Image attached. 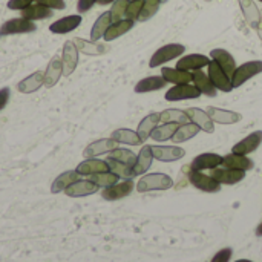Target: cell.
I'll return each instance as SVG.
<instances>
[{"label":"cell","instance_id":"cell-1","mask_svg":"<svg viewBox=\"0 0 262 262\" xmlns=\"http://www.w3.org/2000/svg\"><path fill=\"white\" fill-rule=\"evenodd\" d=\"M137 190L140 193H146V192H154V190H169L173 187V180L166 175V173H147L144 177L140 178V181L137 183Z\"/></svg>","mask_w":262,"mask_h":262},{"label":"cell","instance_id":"cell-2","mask_svg":"<svg viewBox=\"0 0 262 262\" xmlns=\"http://www.w3.org/2000/svg\"><path fill=\"white\" fill-rule=\"evenodd\" d=\"M186 52V46L181 43H169L161 46L160 49H157L154 52V55L150 57L149 66L150 68H158L167 61H172L178 57H183V54Z\"/></svg>","mask_w":262,"mask_h":262},{"label":"cell","instance_id":"cell-3","mask_svg":"<svg viewBox=\"0 0 262 262\" xmlns=\"http://www.w3.org/2000/svg\"><path fill=\"white\" fill-rule=\"evenodd\" d=\"M262 72V61L261 60H252V61H246L241 66H238L232 75V86L233 89L241 88L244 83H247L250 78L256 77L258 74Z\"/></svg>","mask_w":262,"mask_h":262},{"label":"cell","instance_id":"cell-4","mask_svg":"<svg viewBox=\"0 0 262 262\" xmlns=\"http://www.w3.org/2000/svg\"><path fill=\"white\" fill-rule=\"evenodd\" d=\"M187 178L190 181V184L193 187H196L198 190L201 192H207V193H216L221 190V184L213 180L210 175H206L203 172H198V170H189L187 173Z\"/></svg>","mask_w":262,"mask_h":262},{"label":"cell","instance_id":"cell-5","mask_svg":"<svg viewBox=\"0 0 262 262\" xmlns=\"http://www.w3.org/2000/svg\"><path fill=\"white\" fill-rule=\"evenodd\" d=\"M207 75L210 77L212 83L215 84V88L218 91H223V92H232L233 91V86H232V78L223 71V68L210 60L209 66H207Z\"/></svg>","mask_w":262,"mask_h":262},{"label":"cell","instance_id":"cell-6","mask_svg":"<svg viewBox=\"0 0 262 262\" xmlns=\"http://www.w3.org/2000/svg\"><path fill=\"white\" fill-rule=\"evenodd\" d=\"M201 97V92L190 83L187 84H173L166 92L167 101H183V100H196Z\"/></svg>","mask_w":262,"mask_h":262},{"label":"cell","instance_id":"cell-7","mask_svg":"<svg viewBox=\"0 0 262 262\" xmlns=\"http://www.w3.org/2000/svg\"><path fill=\"white\" fill-rule=\"evenodd\" d=\"M213 180H216L221 186H233L241 183L246 178V172L244 170H235V169H227V167H216L212 169L209 173Z\"/></svg>","mask_w":262,"mask_h":262},{"label":"cell","instance_id":"cell-8","mask_svg":"<svg viewBox=\"0 0 262 262\" xmlns=\"http://www.w3.org/2000/svg\"><path fill=\"white\" fill-rule=\"evenodd\" d=\"M35 29H37V26L31 20H26L23 17H20V18H11V20L5 21L0 26V35L26 34V32H34Z\"/></svg>","mask_w":262,"mask_h":262},{"label":"cell","instance_id":"cell-9","mask_svg":"<svg viewBox=\"0 0 262 262\" xmlns=\"http://www.w3.org/2000/svg\"><path fill=\"white\" fill-rule=\"evenodd\" d=\"M135 187V183L130 180H124L121 183H117L111 187H106L103 192H101V196L106 200V201H117V200H123L126 196H129L132 193Z\"/></svg>","mask_w":262,"mask_h":262},{"label":"cell","instance_id":"cell-10","mask_svg":"<svg viewBox=\"0 0 262 262\" xmlns=\"http://www.w3.org/2000/svg\"><path fill=\"white\" fill-rule=\"evenodd\" d=\"M152 155L155 160L163 163H173L184 158L186 150L183 147L175 146H152Z\"/></svg>","mask_w":262,"mask_h":262},{"label":"cell","instance_id":"cell-11","mask_svg":"<svg viewBox=\"0 0 262 262\" xmlns=\"http://www.w3.org/2000/svg\"><path fill=\"white\" fill-rule=\"evenodd\" d=\"M61 63H63V75L64 77H69L78 64V49L72 40H68L63 46Z\"/></svg>","mask_w":262,"mask_h":262},{"label":"cell","instance_id":"cell-12","mask_svg":"<svg viewBox=\"0 0 262 262\" xmlns=\"http://www.w3.org/2000/svg\"><path fill=\"white\" fill-rule=\"evenodd\" d=\"M186 114L189 115L190 121L195 123L203 132H206V134L215 132V121L210 118L207 111H203L200 107H189V109H186Z\"/></svg>","mask_w":262,"mask_h":262},{"label":"cell","instance_id":"cell-13","mask_svg":"<svg viewBox=\"0 0 262 262\" xmlns=\"http://www.w3.org/2000/svg\"><path fill=\"white\" fill-rule=\"evenodd\" d=\"M223 164V157L218 155V154H212V152H207V154H201L198 157H195L190 163V170H198V172H203V170H212V169H216Z\"/></svg>","mask_w":262,"mask_h":262},{"label":"cell","instance_id":"cell-14","mask_svg":"<svg viewBox=\"0 0 262 262\" xmlns=\"http://www.w3.org/2000/svg\"><path fill=\"white\" fill-rule=\"evenodd\" d=\"M262 144V130H255L250 135H247L246 138H243L239 143H236L232 147L233 154H239V155H250L253 154L259 146Z\"/></svg>","mask_w":262,"mask_h":262},{"label":"cell","instance_id":"cell-15","mask_svg":"<svg viewBox=\"0 0 262 262\" xmlns=\"http://www.w3.org/2000/svg\"><path fill=\"white\" fill-rule=\"evenodd\" d=\"M210 58L207 55L203 54H189V55H183L178 61H177V68L183 69V71H200L206 66H209Z\"/></svg>","mask_w":262,"mask_h":262},{"label":"cell","instance_id":"cell-16","mask_svg":"<svg viewBox=\"0 0 262 262\" xmlns=\"http://www.w3.org/2000/svg\"><path fill=\"white\" fill-rule=\"evenodd\" d=\"M192 81H193V86L206 97H210V98H215L218 95V89L215 88V84L212 83L210 77L207 74L203 72V69L200 71H193L192 72Z\"/></svg>","mask_w":262,"mask_h":262},{"label":"cell","instance_id":"cell-17","mask_svg":"<svg viewBox=\"0 0 262 262\" xmlns=\"http://www.w3.org/2000/svg\"><path fill=\"white\" fill-rule=\"evenodd\" d=\"M117 144L118 143L112 138H101V140H97V141L91 143L89 146H86V149L83 150V155H84V158H97L98 155L109 154L114 149H117Z\"/></svg>","mask_w":262,"mask_h":262},{"label":"cell","instance_id":"cell-18","mask_svg":"<svg viewBox=\"0 0 262 262\" xmlns=\"http://www.w3.org/2000/svg\"><path fill=\"white\" fill-rule=\"evenodd\" d=\"M210 60L216 61V63L223 68V71H224L230 78H232L235 69L238 68V66H236V61H235V58H233V55H232L229 51L221 49V48H216V49H212V51H210Z\"/></svg>","mask_w":262,"mask_h":262},{"label":"cell","instance_id":"cell-19","mask_svg":"<svg viewBox=\"0 0 262 262\" xmlns=\"http://www.w3.org/2000/svg\"><path fill=\"white\" fill-rule=\"evenodd\" d=\"M223 167L227 169H235V170H252L255 167V163L247 157V155H239V154H229L223 157Z\"/></svg>","mask_w":262,"mask_h":262},{"label":"cell","instance_id":"cell-20","mask_svg":"<svg viewBox=\"0 0 262 262\" xmlns=\"http://www.w3.org/2000/svg\"><path fill=\"white\" fill-rule=\"evenodd\" d=\"M98 186L95 183H92L91 180H78L75 183H72L66 190L64 193L68 196H72V198H80V196H88V195H94L98 192Z\"/></svg>","mask_w":262,"mask_h":262},{"label":"cell","instance_id":"cell-21","mask_svg":"<svg viewBox=\"0 0 262 262\" xmlns=\"http://www.w3.org/2000/svg\"><path fill=\"white\" fill-rule=\"evenodd\" d=\"M152 161H154V155H152V146L149 144H144L140 150V154L137 155V161L132 167V172H134V177H140V175H144L150 166H152Z\"/></svg>","mask_w":262,"mask_h":262},{"label":"cell","instance_id":"cell-22","mask_svg":"<svg viewBox=\"0 0 262 262\" xmlns=\"http://www.w3.org/2000/svg\"><path fill=\"white\" fill-rule=\"evenodd\" d=\"M206 111L210 115V118L220 124H235L243 120V115L238 112H233V111L220 109V107H213V106H209Z\"/></svg>","mask_w":262,"mask_h":262},{"label":"cell","instance_id":"cell-23","mask_svg":"<svg viewBox=\"0 0 262 262\" xmlns=\"http://www.w3.org/2000/svg\"><path fill=\"white\" fill-rule=\"evenodd\" d=\"M61 75H63V63H61V58L58 55H55L48 63V68L45 71V84L43 86H46L48 89L55 86Z\"/></svg>","mask_w":262,"mask_h":262},{"label":"cell","instance_id":"cell-24","mask_svg":"<svg viewBox=\"0 0 262 262\" xmlns=\"http://www.w3.org/2000/svg\"><path fill=\"white\" fill-rule=\"evenodd\" d=\"M43 84H45V72L35 71L34 74H31L26 78H23L21 81H18L17 89L21 94H32V92L38 91Z\"/></svg>","mask_w":262,"mask_h":262},{"label":"cell","instance_id":"cell-25","mask_svg":"<svg viewBox=\"0 0 262 262\" xmlns=\"http://www.w3.org/2000/svg\"><path fill=\"white\" fill-rule=\"evenodd\" d=\"M75 170H77L78 175L91 177V175H95V173L109 172V166H107V161L97 160V158H88L83 163H80Z\"/></svg>","mask_w":262,"mask_h":262},{"label":"cell","instance_id":"cell-26","mask_svg":"<svg viewBox=\"0 0 262 262\" xmlns=\"http://www.w3.org/2000/svg\"><path fill=\"white\" fill-rule=\"evenodd\" d=\"M81 23V15H66L54 23H51L49 31L54 34H68L74 29H77Z\"/></svg>","mask_w":262,"mask_h":262},{"label":"cell","instance_id":"cell-27","mask_svg":"<svg viewBox=\"0 0 262 262\" xmlns=\"http://www.w3.org/2000/svg\"><path fill=\"white\" fill-rule=\"evenodd\" d=\"M167 86V81L160 77V75H152V77H146L143 80H140L135 84V92L137 94H147V92H154V91H160L164 89Z\"/></svg>","mask_w":262,"mask_h":262},{"label":"cell","instance_id":"cell-28","mask_svg":"<svg viewBox=\"0 0 262 262\" xmlns=\"http://www.w3.org/2000/svg\"><path fill=\"white\" fill-rule=\"evenodd\" d=\"M239 6H241V11L247 20V23L256 29L258 25L262 21V14L259 11V8L256 6V3L253 0H239Z\"/></svg>","mask_w":262,"mask_h":262},{"label":"cell","instance_id":"cell-29","mask_svg":"<svg viewBox=\"0 0 262 262\" xmlns=\"http://www.w3.org/2000/svg\"><path fill=\"white\" fill-rule=\"evenodd\" d=\"M161 77L172 84H187L192 81V72L183 71L178 68H163Z\"/></svg>","mask_w":262,"mask_h":262},{"label":"cell","instance_id":"cell-30","mask_svg":"<svg viewBox=\"0 0 262 262\" xmlns=\"http://www.w3.org/2000/svg\"><path fill=\"white\" fill-rule=\"evenodd\" d=\"M158 123H160V112H150L149 115H146L137 127L140 138L143 141H147L150 138L152 130L158 126Z\"/></svg>","mask_w":262,"mask_h":262},{"label":"cell","instance_id":"cell-31","mask_svg":"<svg viewBox=\"0 0 262 262\" xmlns=\"http://www.w3.org/2000/svg\"><path fill=\"white\" fill-rule=\"evenodd\" d=\"M134 25H135V21H134V20H129V18H123V20H120V21H115V23H112V25L107 28V31H106V34H104L103 38H104L106 41H112V40H115V38L124 35L126 32H129V31L134 28Z\"/></svg>","mask_w":262,"mask_h":262},{"label":"cell","instance_id":"cell-32","mask_svg":"<svg viewBox=\"0 0 262 262\" xmlns=\"http://www.w3.org/2000/svg\"><path fill=\"white\" fill-rule=\"evenodd\" d=\"M52 15V9L45 6V5H40V3H32L26 8L21 9V17L26 18V20H43V18H49Z\"/></svg>","mask_w":262,"mask_h":262},{"label":"cell","instance_id":"cell-33","mask_svg":"<svg viewBox=\"0 0 262 262\" xmlns=\"http://www.w3.org/2000/svg\"><path fill=\"white\" fill-rule=\"evenodd\" d=\"M112 140H115L117 143L120 144H129V146H140L143 144L144 141L140 138L138 132L137 130H132V129H117L112 132L111 135Z\"/></svg>","mask_w":262,"mask_h":262},{"label":"cell","instance_id":"cell-34","mask_svg":"<svg viewBox=\"0 0 262 262\" xmlns=\"http://www.w3.org/2000/svg\"><path fill=\"white\" fill-rule=\"evenodd\" d=\"M111 25H112V15H111V11H106L95 20V23L91 29V40L97 41V40L103 38Z\"/></svg>","mask_w":262,"mask_h":262},{"label":"cell","instance_id":"cell-35","mask_svg":"<svg viewBox=\"0 0 262 262\" xmlns=\"http://www.w3.org/2000/svg\"><path fill=\"white\" fill-rule=\"evenodd\" d=\"M72 41L75 43L78 52H83V54H86V55H100V54L107 52V49H109L106 45H100V43L92 41V40L88 41V40H83V38H80V37H75Z\"/></svg>","mask_w":262,"mask_h":262},{"label":"cell","instance_id":"cell-36","mask_svg":"<svg viewBox=\"0 0 262 262\" xmlns=\"http://www.w3.org/2000/svg\"><path fill=\"white\" fill-rule=\"evenodd\" d=\"M200 130H201V129H200L195 123L189 121V123H186V124L178 126L177 132H175L173 137H172V141H173L175 144H183V143L192 140L193 137H196Z\"/></svg>","mask_w":262,"mask_h":262},{"label":"cell","instance_id":"cell-37","mask_svg":"<svg viewBox=\"0 0 262 262\" xmlns=\"http://www.w3.org/2000/svg\"><path fill=\"white\" fill-rule=\"evenodd\" d=\"M78 173L77 170H68V172H63L60 177H57L51 186V192L52 193H60V192H64L72 183L78 181Z\"/></svg>","mask_w":262,"mask_h":262},{"label":"cell","instance_id":"cell-38","mask_svg":"<svg viewBox=\"0 0 262 262\" xmlns=\"http://www.w3.org/2000/svg\"><path fill=\"white\" fill-rule=\"evenodd\" d=\"M160 121L161 123H172V124H186L190 121L189 115L186 114V111L181 109H166L163 112H160Z\"/></svg>","mask_w":262,"mask_h":262},{"label":"cell","instance_id":"cell-39","mask_svg":"<svg viewBox=\"0 0 262 262\" xmlns=\"http://www.w3.org/2000/svg\"><path fill=\"white\" fill-rule=\"evenodd\" d=\"M178 129V124H172V123H163L161 126H157L152 134H150V138L158 141V143H163V141H169L172 140L173 134L177 132Z\"/></svg>","mask_w":262,"mask_h":262},{"label":"cell","instance_id":"cell-40","mask_svg":"<svg viewBox=\"0 0 262 262\" xmlns=\"http://www.w3.org/2000/svg\"><path fill=\"white\" fill-rule=\"evenodd\" d=\"M107 166H109V170L114 172L115 175H118L120 178H124V180H130L134 178V172H132V167L121 163V161H117L114 158H109L107 157Z\"/></svg>","mask_w":262,"mask_h":262},{"label":"cell","instance_id":"cell-41","mask_svg":"<svg viewBox=\"0 0 262 262\" xmlns=\"http://www.w3.org/2000/svg\"><path fill=\"white\" fill-rule=\"evenodd\" d=\"M120 180L118 175H115L114 172H101V173H95V175H91V181L95 183L98 187H111L114 184H117Z\"/></svg>","mask_w":262,"mask_h":262},{"label":"cell","instance_id":"cell-42","mask_svg":"<svg viewBox=\"0 0 262 262\" xmlns=\"http://www.w3.org/2000/svg\"><path fill=\"white\" fill-rule=\"evenodd\" d=\"M109 158H114L117 161H121V163H124V164H127L130 167H134V164L137 161V155L132 150L123 149V147H117L112 152H109Z\"/></svg>","mask_w":262,"mask_h":262},{"label":"cell","instance_id":"cell-43","mask_svg":"<svg viewBox=\"0 0 262 262\" xmlns=\"http://www.w3.org/2000/svg\"><path fill=\"white\" fill-rule=\"evenodd\" d=\"M161 6V0H144L143 9L138 15V21H147L150 20L160 9Z\"/></svg>","mask_w":262,"mask_h":262},{"label":"cell","instance_id":"cell-44","mask_svg":"<svg viewBox=\"0 0 262 262\" xmlns=\"http://www.w3.org/2000/svg\"><path fill=\"white\" fill-rule=\"evenodd\" d=\"M130 0H115L111 8V15H112V23L120 21L126 18V9Z\"/></svg>","mask_w":262,"mask_h":262},{"label":"cell","instance_id":"cell-45","mask_svg":"<svg viewBox=\"0 0 262 262\" xmlns=\"http://www.w3.org/2000/svg\"><path fill=\"white\" fill-rule=\"evenodd\" d=\"M143 5H144V0H130L129 5H127V9H126V18L129 20H138V15L143 9Z\"/></svg>","mask_w":262,"mask_h":262},{"label":"cell","instance_id":"cell-46","mask_svg":"<svg viewBox=\"0 0 262 262\" xmlns=\"http://www.w3.org/2000/svg\"><path fill=\"white\" fill-rule=\"evenodd\" d=\"M232 255H233V250L230 247H226V249H221L220 252H216L210 262H230Z\"/></svg>","mask_w":262,"mask_h":262},{"label":"cell","instance_id":"cell-47","mask_svg":"<svg viewBox=\"0 0 262 262\" xmlns=\"http://www.w3.org/2000/svg\"><path fill=\"white\" fill-rule=\"evenodd\" d=\"M35 2L40 5H45L51 9H64L66 8L64 0H35Z\"/></svg>","mask_w":262,"mask_h":262},{"label":"cell","instance_id":"cell-48","mask_svg":"<svg viewBox=\"0 0 262 262\" xmlns=\"http://www.w3.org/2000/svg\"><path fill=\"white\" fill-rule=\"evenodd\" d=\"M32 2H34V0H9V2H8V8H9V9H20V11H21L23 8L32 5Z\"/></svg>","mask_w":262,"mask_h":262},{"label":"cell","instance_id":"cell-49","mask_svg":"<svg viewBox=\"0 0 262 262\" xmlns=\"http://www.w3.org/2000/svg\"><path fill=\"white\" fill-rule=\"evenodd\" d=\"M95 3H97V0H78L77 9H78V12H86V11H89Z\"/></svg>","mask_w":262,"mask_h":262},{"label":"cell","instance_id":"cell-50","mask_svg":"<svg viewBox=\"0 0 262 262\" xmlns=\"http://www.w3.org/2000/svg\"><path fill=\"white\" fill-rule=\"evenodd\" d=\"M8 101H9V89L3 88L0 89V111L8 104Z\"/></svg>","mask_w":262,"mask_h":262},{"label":"cell","instance_id":"cell-51","mask_svg":"<svg viewBox=\"0 0 262 262\" xmlns=\"http://www.w3.org/2000/svg\"><path fill=\"white\" fill-rule=\"evenodd\" d=\"M115 0H97L98 5H109V3H114Z\"/></svg>","mask_w":262,"mask_h":262},{"label":"cell","instance_id":"cell-52","mask_svg":"<svg viewBox=\"0 0 262 262\" xmlns=\"http://www.w3.org/2000/svg\"><path fill=\"white\" fill-rule=\"evenodd\" d=\"M256 32H258V35H259V38L262 40V21L258 25V28H256Z\"/></svg>","mask_w":262,"mask_h":262},{"label":"cell","instance_id":"cell-53","mask_svg":"<svg viewBox=\"0 0 262 262\" xmlns=\"http://www.w3.org/2000/svg\"><path fill=\"white\" fill-rule=\"evenodd\" d=\"M256 236H262V223L256 227Z\"/></svg>","mask_w":262,"mask_h":262},{"label":"cell","instance_id":"cell-54","mask_svg":"<svg viewBox=\"0 0 262 262\" xmlns=\"http://www.w3.org/2000/svg\"><path fill=\"white\" fill-rule=\"evenodd\" d=\"M235 262H253V261H250V259H238V261H235Z\"/></svg>","mask_w":262,"mask_h":262},{"label":"cell","instance_id":"cell-55","mask_svg":"<svg viewBox=\"0 0 262 262\" xmlns=\"http://www.w3.org/2000/svg\"><path fill=\"white\" fill-rule=\"evenodd\" d=\"M5 121H6V118H2V120H0V124H2V123H5Z\"/></svg>","mask_w":262,"mask_h":262},{"label":"cell","instance_id":"cell-56","mask_svg":"<svg viewBox=\"0 0 262 262\" xmlns=\"http://www.w3.org/2000/svg\"><path fill=\"white\" fill-rule=\"evenodd\" d=\"M169 0H161V3H167Z\"/></svg>","mask_w":262,"mask_h":262},{"label":"cell","instance_id":"cell-57","mask_svg":"<svg viewBox=\"0 0 262 262\" xmlns=\"http://www.w3.org/2000/svg\"><path fill=\"white\" fill-rule=\"evenodd\" d=\"M206 2H212V0H206Z\"/></svg>","mask_w":262,"mask_h":262},{"label":"cell","instance_id":"cell-58","mask_svg":"<svg viewBox=\"0 0 262 262\" xmlns=\"http://www.w3.org/2000/svg\"><path fill=\"white\" fill-rule=\"evenodd\" d=\"M259 2H262V0H259Z\"/></svg>","mask_w":262,"mask_h":262},{"label":"cell","instance_id":"cell-59","mask_svg":"<svg viewBox=\"0 0 262 262\" xmlns=\"http://www.w3.org/2000/svg\"><path fill=\"white\" fill-rule=\"evenodd\" d=\"M261 14H262V12H261Z\"/></svg>","mask_w":262,"mask_h":262}]
</instances>
